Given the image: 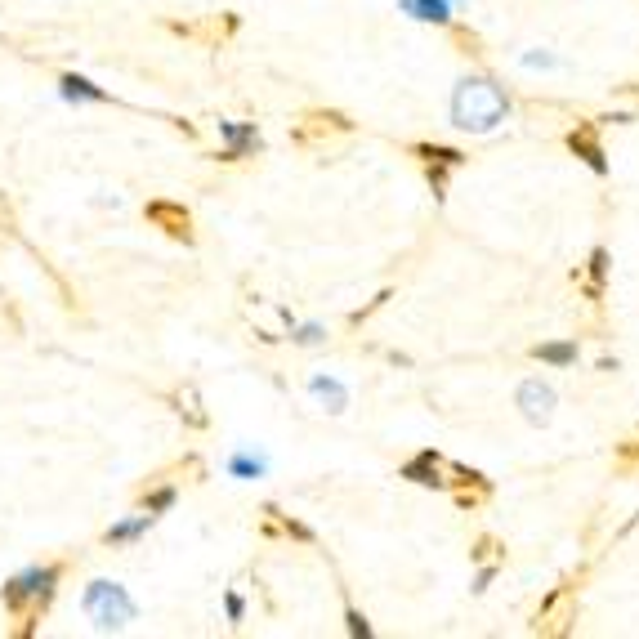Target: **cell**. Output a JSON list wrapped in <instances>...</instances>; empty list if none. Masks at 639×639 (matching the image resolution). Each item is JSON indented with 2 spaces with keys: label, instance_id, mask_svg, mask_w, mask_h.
Wrapping results in <instances>:
<instances>
[{
  "label": "cell",
  "instance_id": "1",
  "mask_svg": "<svg viewBox=\"0 0 639 639\" xmlns=\"http://www.w3.org/2000/svg\"><path fill=\"white\" fill-rule=\"evenodd\" d=\"M63 572H68L63 559H59V564H32V568L14 572V577L0 586V604L9 608V617H14V622H23V626H18V639L32 635L36 622L50 613L54 595H59Z\"/></svg>",
  "mask_w": 639,
  "mask_h": 639
},
{
  "label": "cell",
  "instance_id": "2",
  "mask_svg": "<svg viewBox=\"0 0 639 639\" xmlns=\"http://www.w3.org/2000/svg\"><path fill=\"white\" fill-rule=\"evenodd\" d=\"M510 117V94L492 76H461L452 90V126L470 135H492Z\"/></svg>",
  "mask_w": 639,
  "mask_h": 639
},
{
  "label": "cell",
  "instance_id": "3",
  "mask_svg": "<svg viewBox=\"0 0 639 639\" xmlns=\"http://www.w3.org/2000/svg\"><path fill=\"white\" fill-rule=\"evenodd\" d=\"M81 608L85 617L94 622V631L99 635H112V631H126L130 622H135V599H130L126 586H117V581H90L81 595Z\"/></svg>",
  "mask_w": 639,
  "mask_h": 639
},
{
  "label": "cell",
  "instance_id": "4",
  "mask_svg": "<svg viewBox=\"0 0 639 639\" xmlns=\"http://www.w3.org/2000/svg\"><path fill=\"white\" fill-rule=\"evenodd\" d=\"M586 581V572H577V577H568V581H559L555 590H550L546 599H541V608H537V631L541 635H568V622H572V613H577V586Z\"/></svg>",
  "mask_w": 639,
  "mask_h": 639
},
{
  "label": "cell",
  "instance_id": "5",
  "mask_svg": "<svg viewBox=\"0 0 639 639\" xmlns=\"http://www.w3.org/2000/svg\"><path fill=\"white\" fill-rule=\"evenodd\" d=\"M412 157L421 161L429 188L434 197H447V184H452V170L465 166V152L461 148H447V143H412Z\"/></svg>",
  "mask_w": 639,
  "mask_h": 639
},
{
  "label": "cell",
  "instance_id": "6",
  "mask_svg": "<svg viewBox=\"0 0 639 639\" xmlns=\"http://www.w3.org/2000/svg\"><path fill=\"white\" fill-rule=\"evenodd\" d=\"M349 130H354V121H349L345 112H336V108H309L291 126V143L313 148V143H322V139H331V135H349Z\"/></svg>",
  "mask_w": 639,
  "mask_h": 639
},
{
  "label": "cell",
  "instance_id": "7",
  "mask_svg": "<svg viewBox=\"0 0 639 639\" xmlns=\"http://www.w3.org/2000/svg\"><path fill=\"white\" fill-rule=\"evenodd\" d=\"M143 219H148L152 228H161L170 242H184V246L197 242L193 215H188V206H179V202H148L143 206Z\"/></svg>",
  "mask_w": 639,
  "mask_h": 639
},
{
  "label": "cell",
  "instance_id": "8",
  "mask_svg": "<svg viewBox=\"0 0 639 639\" xmlns=\"http://www.w3.org/2000/svg\"><path fill=\"white\" fill-rule=\"evenodd\" d=\"M447 492H452V501L461 505V510H474V505H483L492 497V479L479 470H470V465H447Z\"/></svg>",
  "mask_w": 639,
  "mask_h": 639
},
{
  "label": "cell",
  "instance_id": "9",
  "mask_svg": "<svg viewBox=\"0 0 639 639\" xmlns=\"http://www.w3.org/2000/svg\"><path fill=\"white\" fill-rule=\"evenodd\" d=\"M568 148L586 161L595 175H608V152H604V139H599V121H577L568 130Z\"/></svg>",
  "mask_w": 639,
  "mask_h": 639
},
{
  "label": "cell",
  "instance_id": "10",
  "mask_svg": "<svg viewBox=\"0 0 639 639\" xmlns=\"http://www.w3.org/2000/svg\"><path fill=\"white\" fill-rule=\"evenodd\" d=\"M514 403L523 407V416H528L532 425H546L550 416H555V389L546 385V380H523L519 385V398H514Z\"/></svg>",
  "mask_w": 639,
  "mask_h": 639
},
{
  "label": "cell",
  "instance_id": "11",
  "mask_svg": "<svg viewBox=\"0 0 639 639\" xmlns=\"http://www.w3.org/2000/svg\"><path fill=\"white\" fill-rule=\"evenodd\" d=\"M166 27H170V32H179V36H193V41L211 45V50H219V45L237 32V14H215V18H206V23H166Z\"/></svg>",
  "mask_w": 639,
  "mask_h": 639
},
{
  "label": "cell",
  "instance_id": "12",
  "mask_svg": "<svg viewBox=\"0 0 639 639\" xmlns=\"http://www.w3.org/2000/svg\"><path fill=\"white\" fill-rule=\"evenodd\" d=\"M403 479L421 483V488H447V461L434 447H425V452H416L412 461L403 465Z\"/></svg>",
  "mask_w": 639,
  "mask_h": 639
},
{
  "label": "cell",
  "instance_id": "13",
  "mask_svg": "<svg viewBox=\"0 0 639 639\" xmlns=\"http://www.w3.org/2000/svg\"><path fill=\"white\" fill-rule=\"evenodd\" d=\"M608 269H613V264H608V251H604V246H595V251H590V260H586V269H581V278H577L581 295H586L590 304L604 300V291H608Z\"/></svg>",
  "mask_w": 639,
  "mask_h": 639
},
{
  "label": "cell",
  "instance_id": "14",
  "mask_svg": "<svg viewBox=\"0 0 639 639\" xmlns=\"http://www.w3.org/2000/svg\"><path fill=\"white\" fill-rule=\"evenodd\" d=\"M260 532H264V537H291V541L313 546V532L304 528V523H295L291 514H282L278 505H264V510H260Z\"/></svg>",
  "mask_w": 639,
  "mask_h": 639
},
{
  "label": "cell",
  "instance_id": "15",
  "mask_svg": "<svg viewBox=\"0 0 639 639\" xmlns=\"http://www.w3.org/2000/svg\"><path fill=\"white\" fill-rule=\"evenodd\" d=\"M219 139H228V152L224 161H242L251 157V152H260V130L255 126H237V121H219Z\"/></svg>",
  "mask_w": 639,
  "mask_h": 639
},
{
  "label": "cell",
  "instance_id": "16",
  "mask_svg": "<svg viewBox=\"0 0 639 639\" xmlns=\"http://www.w3.org/2000/svg\"><path fill=\"white\" fill-rule=\"evenodd\" d=\"M59 94H63L68 103H108V99H112L103 85H94L90 76H81V72H63V76H59Z\"/></svg>",
  "mask_w": 639,
  "mask_h": 639
},
{
  "label": "cell",
  "instance_id": "17",
  "mask_svg": "<svg viewBox=\"0 0 639 639\" xmlns=\"http://www.w3.org/2000/svg\"><path fill=\"white\" fill-rule=\"evenodd\" d=\"M157 523V514H148V510H139L135 519H121V523H112L108 532H103V546H130V541H139L143 532Z\"/></svg>",
  "mask_w": 639,
  "mask_h": 639
},
{
  "label": "cell",
  "instance_id": "18",
  "mask_svg": "<svg viewBox=\"0 0 639 639\" xmlns=\"http://www.w3.org/2000/svg\"><path fill=\"white\" fill-rule=\"evenodd\" d=\"M403 14L421 18V23H438V27L452 23V5L447 0H403Z\"/></svg>",
  "mask_w": 639,
  "mask_h": 639
},
{
  "label": "cell",
  "instance_id": "19",
  "mask_svg": "<svg viewBox=\"0 0 639 639\" xmlns=\"http://www.w3.org/2000/svg\"><path fill=\"white\" fill-rule=\"evenodd\" d=\"M577 340H555V345H532V358L537 362H550V367H572L577 362Z\"/></svg>",
  "mask_w": 639,
  "mask_h": 639
},
{
  "label": "cell",
  "instance_id": "20",
  "mask_svg": "<svg viewBox=\"0 0 639 639\" xmlns=\"http://www.w3.org/2000/svg\"><path fill=\"white\" fill-rule=\"evenodd\" d=\"M309 389H313V398H318V403H327V412H345V407H349V394L331 376H313Z\"/></svg>",
  "mask_w": 639,
  "mask_h": 639
},
{
  "label": "cell",
  "instance_id": "21",
  "mask_svg": "<svg viewBox=\"0 0 639 639\" xmlns=\"http://www.w3.org/2000/svg\"><path fill=\"white\" fill-rule=\"evenodd\" d=\"M613 470L622 474V479H631V474H639V429L631 438H622V443L613 447Z\"/></svg>",
  "mask_w": 639,
  "mask_h": 639
},
{
  "label": "cell",
  "instance_id": "22",
  "mask_svg": "<svg viewBox=\"0 0 639 639\" xmlns=\"http://www.w3.org/2000/svg\"><path fill=\"white\" fill-rule=\"evenodd\" d=\"M175 412L179 416H184V421L188 425H193V429H206V412H202V403H197V389L193 385H184V389H179V394H175Z\"/></svg>",
  "mask_w": 639,
  "mask_h": 639
},
{
  "label": "cell",
  "instance_id": "23",
  "mask_svg": "<svg viewBox=\"0 0 639 639\" xmlns=\"http://www.w3.org/2000/svg\"><path fill=\"white\" fill-rule=\"evenodd\" d=\"M447 32H452L456 50H461L465 59H483V54H488V50H483V36H479V32H470L465 23H447Z\"/></svg>",
  "mask_w": 639,
  "mask_h": 639
},
{
  "label": "cell",
  "instance_id": "24",
  "mask_svg": "<svg viewBox=\"0 0 639 639\" xmlns=\"http://www.w3.org/2000/svg\"><path fill=\"white\" fill-rule=\"evenodd\" d=\"M175 501H179V488H175V483H161V488L143 492V497H139V510H148V514H166Z\"/></svg>",
  "mask_w": 639,
  "mask_h": 639
},
{
  "label": "cell",
  "instance_id": "25",
  "mask_svg": "<svg viewBox=\"0 0 639 639\" xmlns=\"http://www.w3.org/2000/svg\"><path fill=\"white\" fill-rule=\"evenodd\" d=\"M228 470H233L237 479H255V474H264V461H260V456H246V452H237L233 461H228Z\"/></svg>",
  "mask_w": 639,
  "mask_h": 639
},
{
  "label": "cell",
  "instance_id": "26",
  "mask_svg": "<svg viewBox=\"0 0 639 639\" xmlns=\"http://www.w3.org/2000/svg\"><path fill=\"white\" fill-rule=\"evenodd\" d=\"M470 559H479V564H483V559H497V564H501V555H497V537H479V541H474Z\"/></svg>",
  "mask_w": 639,
  "mask_h": 639
},
{
  "label": "cell",
  "instance_id": "27",
  "mask_svg": "<svg viewBox=\"0 0 639 639\" xmlns=\"http://www.w3.org/2000/svg\"><path fill=\"white\" fill-rule=\"evenodd\" d=\"M345 622H349V635H354V639H371V626L362 622L358 608H345Z\"/></svg>",
  "mask_w": 639,
  "mask_h": 639
},
{
  "label": "cell",
  "instance_id": "28",
  "mask_svg": "<svg viewBox=\"0 0 639 639\" xmlns=\"http://www.w3.org/2000/svg\"><path fill=\"white\" fill-rule=\"evenodd\" d=\"M224 604H228V622H242V613H246L242 595H228V599H224Z\"/></svg>",
  "mask_w": 639,
  "mask_h": 639
},
{
  "label": "cell",
  "instance_id": "29",
  "mask_svg": "<svg viewBox=\"0 0 639 639\" xmlns=\"http://www.w3.org/2000/svg\"><path fill=\"white\" fill-rule=\"evenodd\" d=\"M523 63H528V68H555V59H550V54H528Z\"/></svg>",
  "mask_w": 639,
  "mask_h": 639
},
{
  "label": "cell",
  "instance_id": "30",
  "mask_svg": "<svg viewBox=\"0 0 639 639\" xmlns=\"http://www.w3.org/2000/svg\"><path fill=\"white\" fill-rule=\"evenodd\" d=\"M295 340H300V345H318V340H322V331H318V327H304Z\"/></svg>",
  "mask_w": 639,
  "mask_h": 639
}]
</instances>
